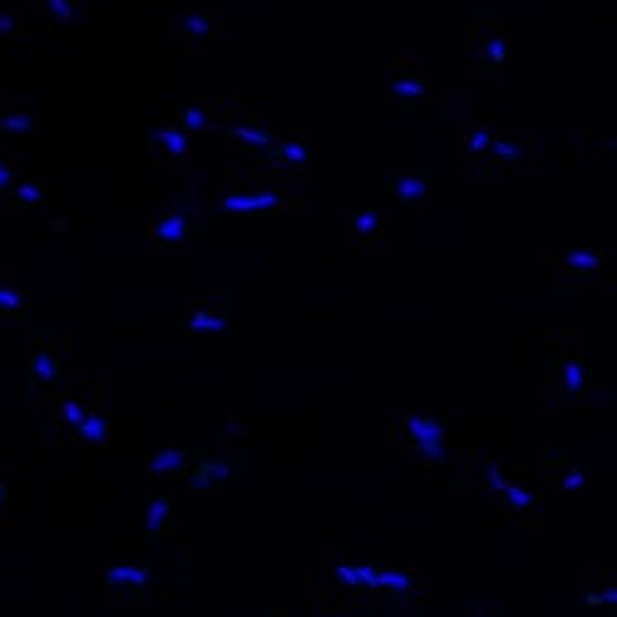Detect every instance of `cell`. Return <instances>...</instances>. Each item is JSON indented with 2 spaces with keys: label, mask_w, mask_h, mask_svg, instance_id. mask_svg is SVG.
Segmentation results:
<instances>
[{
  "label": "cell",
  "mask_w": 617,
  "mask_h": 617,
  "mask_svg": "<svg viewBox=\"0 0 617 617\" xmlns=\"http://www.w3.org/2000/svg\"><path fill=\"white\" fill-rule=\"evenodd\" d=\"M208 123H210V111L205 109V106L193 104L185 109V114H183L185 131H200V129H205Z\"/></svg>",
  "instance_id": "cell-15"
},
{
  "label": "cell",
  "mask_w": 617,
  "mask_h": 617,
  "mask_svg": "<svg viewBox=\"0 0 617 617\" xmlns=\"http://www.w3.org/2000/svg\"><path fill=\"white\" fill-rule=\"evenodd\" d=\"M168 513H171V504L166 499H154L148 504V516H146V526L148 531H158L160 526L166 524Z\"/></svg>",
  "instance_id": "cell-14"
},
{
  "label": "cell",
  "mask_w": 617,
  "mask_h": 617,
  "mask_svg": "<svg viewBox=\"0 0 617 617\" xmlns=\"http://www.w3.org/2000/svg\"><path fill=\"white\" fill-rule=\"evenodd\" d=\"M3 131H8V134H27L30 131V117L27 114H10V117L3 119Z\"/></svg>",
  "instance_id": "cell-23"
},
{
  "label": "cell",
  "mask_w": 617,
  "mask_h": 617,
  "mask_svg": "<svg viewBox=\"0 0 617 617\" xmlns=\"http://www.w3.org/2000/svg\"><path fill=\"white\" fill-rule=\"evenodd\" d=\"M336 575H339L343 583H348V585H356V583H358L356 575H353V568H348V566H339V568H336Z\"/></svg>",
  "instance_id": "cell-32"
},
{
  "label": "cell",
  "mask_w": 617,
  "mask_h": 617,
  "mask_svg": "<svg viewBox=\"0 0 617 617\" xmlns=\"http://www.w3.org/2000/svg\"><path fill=\"white\" fill-rule=\"evenodd\" d=\"M504 499L509 501V506H513V509H526V506L531 504V494L521 487H506Z\"/></svg>",
  "instance_id": "cell-24"
},
{
  "label": "cell",
  "mask_w": 617,
  "mask_h": 617,
  "mask_svg": "<svg viewBox=\"0 0 617 617\" xmlns=\"http://www.w3.org/2000/svg\"><path fill=\"white\" fill-rule=\"evenodd\" d=\"M12 30H15V18L12 15H0V35H8Z\"/></svg>",
  "instance_id": "cell-34"
},
{
  "label": "cell",
  "mask_w": 617,
  "mask_h": 617,
  "mask_svg": "<svg viewBox=\"0 0 617 617\" xmlns=\"http://www.w3.org/2000/svg\"><path fill=\"white\" fill-rule=\"evenodd\" d=\"M390 94L398 99H418L425 94V84L413 77V74H407V77H398V80L390 84Z\"/></svg>",
  "instance_id": "cell-12"
},
{
  "label": "cell",
  "mask_w": 617,
  "mask_h": 617,
  "mask_svg": "<svg viewBox=\"0 0 617 617\" xmlns=\"http://www.w3.org/2000/svg\"><path fill=\"white\" fill-rule=\"evenodd\" d=\"M151 136H154V138L160 143V146L166 148V151L173 156V158H180V156L188 151V136H185L183 131H176V129H154V131H151Z\"/></svg>",
  "instance_id": "cell-7"
},
{
  "label": "cell",
  "mask_w": 617,
  "mask_h": 617,
  "mask_svg": "<svg viewBox=\"0 0 617 617\" xmlns=\"http://www.w3.org/2000/svg\"><path fill=\"white\" fill-rule=\"evenodd\" d=\"M583 481H585V476L580 474V472H570L568 476H563L558 487L561 489H578V487H583Z\"/></svg>",
  "instance_id": "cell-31"
},
{
  "label": "cell",
  "mask_w": 617,
  "mask_h": 617,
  "mask_svg": "<svg viewBox=\"0 0 617 617\" xmlns=\"http://www.w3.org/2000/svg\"><path fill=\"white\" fill-rule=\"evenodd\" d=\"M230 136L245 146H267L269 143V131L262 126H232Z\"/></svg>",
  "instance_id": "cell-11"
},
{
  "label": "cell",
  "mask_w": 617,
  "mask_h": 617,
  "mask_svg": "<svg viewBox=\"0 0 617 617\" xmlns=\"http://www.w3.org/2000/svg\"><path fill=\"white\" fill-rule=\"evenodd\" d=\"M489 481H492V487L496 489V492H501V489H506L504 484V476H501L499 469H489Z\"/></svg>",
  "instance_id": "cell-33"
},
{
  "label": "cell",
  "mask_w": 617,
  "mask_h": 617,
  "mask_svg": "<svg viewBox=\"0 0 617 617\" xmlns=\"http://www.w3.org/2000/svg\"><path fill=\"white\" fill-rule=\"evenodd\" d=\"M282 156L289 163H304L306 160V146L302 141H289L282 146Z\"/></svg>",
  "instance_id": "cell-25"
},
{
  "label": "cell",
  "mask_w": 617,
  "mask_h": 617,
  "mask_svg": "<svg viewBox=\"0 0 617 617\" xmlns=\"http://www.w3.org/2000/svg\"><path fill=\"white\" fill-rule=\"evenodd\" d=\"M188 326L193 331H222V328H228V316L220 314V311H195L188 321Z\"/></svg>",
  "instance_id": "cell-9"
},
{
  "label": "cell",
  "mask_w": 617,
  "mask_h": 617,
  "mask_svg": "<svg viewBox=\"0 0 617 617\" xmlns=\"http://www.w3.org/2000/svg\"><path fill=\"white\" fill-rule=\"evenodd\" d=\"M494 151V156L496 158H504V160H518V156H521V148H518L516 141H511V138H492V146H489Z\"/></svg>",
  "instance_id": "cell-19"
},
{
  "label": "cell",
  "mask_w": 617,
  "mask_h": 617,
  "mask_svg": "<svg viewBox=\"0 0 617 617\" xmlns=\"http://www.w3.org/2000/svg\"><path fill=\"white\" fill-rule=\"evenodd\" d=\"M566 265L573 267V269H583V271H592L600 265V254L588 252V250H575L566 257Z\"/></svg>",
  "instance_id": "cell-17"
},
{
  "label": "cell",
  "mask_w": 617,
  "mask_h": 617,
  "mask_svg": "<svg viewBox=\"0 0 617 617\" xmlns=\"http://www.w3.org/2000/svg\"><path fill=\"white\" fill-rule=\"evenodd\" d=\"M106 432H109V422H106L104 415H86L80 422V435L84 442H104Z\"/></svg>",
  "instance_id": "cell-10"
},
{
  "label": "cell",
  "mask_w": 617,
  "mask_h": 617,
  "mask_svg": "<svg viewBox=\"0 0 617 617\" xmlns=\"http://www.w3.org/2000/svg\"><path fill=\"white\" fill-rule=\"evenodd\" d=\"M8 499H10V492H8V487L0 481V504H8Z\"/></svg>",
  "instance_id": "cell-37"
},
{
  "label": "cell",
  "mask_w": 617,
  "mask_h": 617,
  "mask_svg": "<svg viewBox=\"0 0 617 617\" xmlns=\"http://www.w3.org/2000/svg\"><path fill=\"white\" fill-rule=\"evenodd\" d=\"M600 598H603V603L615 605V590H612V588H607L605 592H600Z\"/></svg>",
  "instance_id": "cell-36"
},
{
  "label": "cell",
  "mask_w": 617,
  "mask_h": 617,
  "mask_svg": "<svg viewBox=\"0 0 617 617\" xmlns=\"http://www.w3.org/2000/svg\"><path fill=\"white\" fill-rule=\"evenodd\" d=\"M40 195H43V188L37 183H23L18 191H15V200H18V203H37Z\"/></svg>",
  "instance_id": "cell-26"
},
{
  "label": "cell",
  "mask_w": 617,
  "mask_h": 617,
  "mask_svg": "<svg viewBox=\"0 0 617 617\" xmlns=\"http://www.w3.org/2000/svg\"><path fill=\"white\" fill-rule=\"evenodd\" d=\"M180 30L191 40H200L210 32V15H185L180 20Z\"/></svg>",
  "instance_id": "cell-13"
},
{
  "label": "cell",
  "mask_w": 617,
  "mask_h": 617,
  "mask_svg": "<svg viewBox=\"0 0 617 617\" xmlns=\"http://www.w3.org/2000/svg\"><path fill=\"white\" fill-rule=\"evenodd\" d=\"M427 193V183L415 173H407V176H398L393 180V197L398 203H413V200H420L425 197Z\"/></svg>",
  "instance_id": "cell-3"
},
{
  "label": "cell",
  "mask_w": 617,
  "mask_h": 617,
  "mask_svg": "<svg viewBox=\"0 0 617 617\" xmlns=\"http://www.w3.org/2000/svg\"><path fill=\"white\" fill-rule=\"evenodd\" d=\"M378 225H380L378 213H356L351 220V228L356 230L358 234H370Z\"/></svg>",
  "instance_id": "cell-21"
},
{
  "label": "cell",
  "mask_w": 617,
  "mask_h": 617,
  "mask_svg": "<svg viewBox=\"0 0 617 617\" xmlns=\"http://www.w3.org/2000/svg\"><path fill=\"white\" fill-rule=\"evenodd\" d=\"M12 180V173H10V168L5 166V163H3V160H0V188H5L8 183H10Z\"/></svg>",
  "instance_id": "cell-35"
},
{
  "label": "cell",
  "mask_w": 617,
  "mask_h": 617,
  "mask_svg": "<svg viewBox=\"0 0 617 617\" xmlns=\"http://www.w3.org/2000/svg\"><path fill=\"white\" fill-rule=\"evenodd\" d=\"M378 573H380V570H376V568H370V566L353 568V575H356L358 583H363V585H368V588H378Z\"/></svg>",
  "instance_id": "cell-28"
},
{
  "label": "cell",
  "mask_w": 617,
  "mask_h": 617,
  "mask_svg": "<svg viewBox=\"0 0 617 617\" xmlns=\"http://www.w3.org/2000/svg\"><path fill=\"white\" fill-rule=\"evenodd\" d=\"M185 459H188V455L180 450H160L148 459V472L151 474H168V472H176V469L183 467Z\"/></svg>",
  "instance_id": "cell-6"
},
{
  "label": "cell",
  "mask_w": 617,
  "mask_h": 617,
  "mask_svg": "<svg viewBox=\"0 0 617 617\" xmlns=\"http://www.w3.org/2000/svg\"><path fill=\"white\" fill-rule=\"evenodd\" d=\"M561 376H563V383H566V388L570 390V393H575V390H580V385H583V380H585V373H583V365H580L578 361H568V363L563 365Z\"/></svg>",
  "instance_id": "cell-18"
},
{
  "label": "cell",
  "mask_w": 617,
  "mask_h": 617,
  "mask_svg": "<svg viewBox=\"0 0 617 617\" xmlns=\"http://www.w3.org/2000/svg\"><path fill=\"white\" fill-rule=\"evenodd\" d=\"M282 191H262V193H228L222 197L220 208L225 213H259L269 210L282 200Z\"/></svg>",
  "instance_id": "cell-2"
},
{
  "label": "cell",
  "mask_w": 617,
  "mask_h": 617,
  "mask_svg": "<svg viewBox=\"0 0 617 617\" xmlns=\"http://www.w3.org/2000/svg\"><path fill=\"white\" fill-rule=\"evenodd\" d=\"M20 302H23V299H20L18 291L0 287V308H3V311H12V308H18Z\"/></svg>",
  "instance_id": "cell-30"
},
{
  "label": "cell",
  "mask_w": 617,
  "mask_h": 617,
  "mask_svg": "<svg viewBox=\"0 0 617 617\" xmlns=\"http://www.w3.org/2000/svg\"><path fill=\"white\" fill-rule=\"evenodd\" d=\"M378 588H390L395 592H402L407 588H413V580H410V575L398 573V570H380L378 573Z\"/></svg>",
  "instance_id": "cell-16"
},
{
  "label": "cell",
  "mask_w": 617,
  "mask_h": 617,
  "mask_svg": "<svg viewBox=\"0 0 617 617\" xmlns=\"http://www.w3.org/2000/svg\"><path fill=\"white\" fill-rule=\"evenodd\" d=\"M47 8L55 18H62V20L74 18V8L69 5V0H47Z\"/></svg>",
  "instance_id": "cell-29"
},
{
  "label": "cell",
  "mask_w": 617,
  "mask_h": 617,
  "mask_svg": "<svg viewBox=\"0 0 617 617\" xmlns=\"http://www.w3.org/2000/svg\"><path fill=\"white\" fill-rule=\"evenodd\" d=\"M106 578H109L111 585H146L148 570L136 566H117L111 568Z\"/></svg>",
  "instance_id": "cell-8"
},
{
  "label": "cell",
  "mask_w": 617,
  "mask_h": 617,
  "mask_svg": "<svg viewBox=\"0 0 617 617\" xmlns=\"http://www.w3.org/2000/svg\"><path fill=\"white\" fill-rule=\"evenodd\" d=\"M154 232H156V237H158L160 242H166V245H176V242H180L185 234H188V220H185L180 213H173V215L160 217V220L156 222Z\"/></svg>",
  "instance_id": "cell-4"
},
{
  "label": "cell",
  "mask_w": 617,
  "mask_h": 617,
  "mask_svg": "<svg viewBox=\"0 0 617 617\" xmlns=\"http://www.w3.org/2000/svg\"><path fill=\"white\" fill-rule=\"evenodd\" d=\"M489 146H492V134H489L487 129H474L467 136V151L472 156L484 154Z\"/></svg>",
  "instance_id": "cell-20"
},
{
  "label": "cell",
  "mask_w": 617,
  "mask_h": 617,
  "mask_svg": "<svg viewBox=\"0 0 617 617\" xmlns=\"http://www.w3.org/2000/svg\"><path fill=\"white\" fill-rule=\"evenodd\" d=\"M30 373L35 380L45 383V385H52L57 380V376H60V363L55 361L52 353L40 348V351H35V356L30 361Z\"/></svg>",
  "instance_id": "cell-5"
},
{
  "label": "cell",
  "mask_w": 617,
  "mask_h": 617,
  "mask_svg": "<svg viewBox=\"0 0 617 617\" xmlns=\"http://www.w3.org/2000/svg\"><path fill=\"white\" fill-rule=\"evenodd\" d=\"M86 418V410L82 402L77 400H64L62 402V420L67 422V425H77L80 427V422Z\"/></svg>",
  "instance_id": "cell-22"
},
{
  "label": "cell",
  "mask_w": 617,
  "mask_h": 617,
  "mask_svg": "<svg viewBox=\"0 0 617 617\" xmlns=\"http://www.w3.org/2000/svg\"><path fill=\"white\" fill-rule=\"evenodd\" d=\"M405 427L410 432V437L415 439L420 450L425 452L430 459L439 462L444 457V427L439 425L437 420L425 418V415H407Z\"/></svg>",
  "instance_id": "cell-1"
},
{
  "label": "cell",
  "mask_w": 617,
  "mask_h": 617,
  "mask_svg": "<svg viewBox=\"0 0 617 617\" xmlns=\"http://www.w3.org/2000/svg\"><path fill=\"white\" fill-rule=\"evenodd\" d=\"M504 55H506L504 35H492L487 43V57L492 62H504Z\"/></svg>",
  "instance_id": "cell-27"
}]
</instances>
